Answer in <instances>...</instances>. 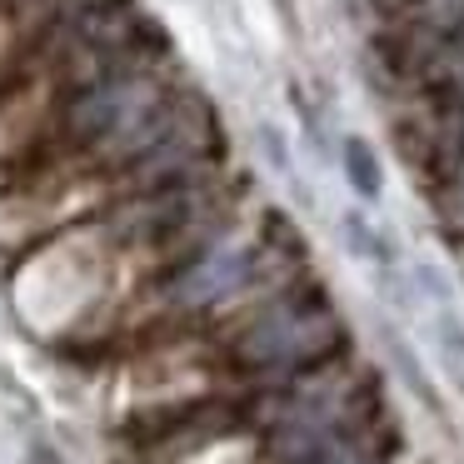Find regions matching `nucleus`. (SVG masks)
<instances>
[{
    "label": "nucleus",
    "instance_id": "f257e3e1",
    "mask_svg": "<svg viewBox=\"0 0 464 464\" xmlns=\"http://www.w3.org/2000/svg\"><path fill=\"white\" fill-rule=\"evenodd\" d=\"M175 105L155 91L145 75H101L81 101L71 105V130L81 140L105 145L111 155H135L160 135V125L170 121Z\"/></svg>",
    "mask_w": 464,
    "mask_h": 464
},
{
    "label": "nucleus",
    "instance_id": "f03ea898",
    "mask_svg": "<svg viewBox=\"0 0 464 464\" xmlns=\"http://www.w3.org/2000/svg\"><path fill=\"white\" fill-rule=\"evenodd\" d=\"M205 150H210V115H205V105H185V111H170L160 135L130 165L140 175V185L160 190V185H180L205 160Z\"/></svg>",
    "mask_w": 464,
    "mask_h": 464
},
{
    "label": "nucleus",
    "instance_id": "7ed1b4c3",
    "mask_svg": "<svg viewBox=\"0 0 464 464\" xmlns=\"http://www.w3.org/2000/svg\"><path fill=\"white\" fill-rule=\"evenodd\" d=\"M65 21H71L75 45H85L95 55H115L125 45H135V35H140V21L125 0H71Z\"/></svg>",
    "mask_w": 464,
    "mask_h": 464
},
{
    "label": "nucleus",
    "instance_id": "20e7f679",
    "mask_svg": "<svg viewBox=\"0 0 464 464\" xmlns=\"http://www.w3.org/2000/svg\"><path fill=\"white\" fill-rule=\"evenodd\" d=\"M334 324L324 314H270L260 330L245 340V354L260 364H280V360H300V354H314L324 344Z\"/></svg>",
    "mask_w": 464,
    "mask_h": 464
},
{
    "label": "nucleus",
    "instance_id": "39448f33",
    "mask_svg": "<svg viewBox=\"0 0 464 464\" xmlns=\"http://www.w3.org/2000/svg\"><path fill=\"white\" fill-rule=\"evenodd\" d=\"M245 260L240 255H210V260H195L190 270L180 275V300L185 304H205L215 295H225L235 280H240Z\"/></svg>",
    "mask_w": 464,
    "mask_h": 464
},
{
    "label": "nucleus",
    "instance_id": "423d86ee",
    "mask_svg": "<svg viewBox=\"0 0 464 464\" xmlns=\"http://www.w3.org/2000/svg\"><path fill=\"white\" fill-rule=\"evenodd\" d=\"M404 15H410L414 35H424L434 51L464 31V0H414Z\"/></svg>",
    "mask_w": 464,
    "mask_h": 464
},
{
    "label": "nucleus",
    "instance_id": "0eeeda50",
    "mask_svg": "<svg viewBox=\"0 0 464 464\" xmlns=\"http://www.w3.org/2000/svg\"><path fill=\"white\" fill-rule=\"evenodd\" d=\"M340 165H344V180H350V190L360 195V200H380V190H384V170H380V160H374V150L364 140H344L340 145Z\"/></svg>",
    "mask_w": 464,
    "mask_h": 464
},
{
    "label": "nucleus",
    "instance_id": "6e6552de",
    "mask_svg": "<svg viewBox=\"0 0 464 464\" xmlns=\"http://www.w3.org/2000/svg\"><path fill=\"white\" fill-rule=\"evenodd\" d=\"M434 344H440V360H444V370H450L454 390H464V324L444 300H440V310H434Z\"/></svg>",
    "mask_w": 464,
    "mask_h": 464
},
{
    "label": "nucleus",
    "instance_id": "1a4fd4ad",
    "mask_svg": "<svg viewBox=\"0 0 464 464\" xmlns=\"http://www.w3.org/2000/svg\"><path fill=\"white\" fill-rule=\"evenodd\" d=\"M440 210H444V225L464 240V160L444 170V190H440Z\"/></svg>",
    "mask_w": 464,
    "mask_h": 464
},
{
    "label": "nucleus",
    "instance_id": "9d476101",
    "mask_svg": "<svg viewBox=\"0 0 464 464\" xmlns=\"http://www.w3.org/2000/svg\"><path fill=\"white\" fill-rule=\"evenodd\" d=\"M434 65L444 71V85H450V95H464V31L434 51Z\"/></svg>",
    "mask_w": 464,
    "mask_h": 464
},
{
    "label": "nucleus",
    "instance_id": "9b49d317",
    "mask_svg": "<svg viewBox=\"0 0 464 464\" xmlns=\"http://www.w3.org/2000/svg\"><path fill=\"white\" fill-rule=\"evenodd\" d=\"M344 230H350V245H354V255H370V260H384V245L374 240V230L360 220V215H344Z\"/></svg>",
    "mask_w": 464,
    "mask_h": 464
},
{
    "label": "nucleus",
    "instance_id": "f8f14e48",
    "mask_svg": "<svg viewBox=\"0 0 464 464\" xmlns=\"http://www.w3.org/2000/svg\"><path fill=\"white\" fill-rule=\"evenodd\" d=\"M384 5H404V11H410V5H414V0H384Z\"/></svg>",
    "mask_w": 464,
    "mask_h": 464
}]
</instances>
